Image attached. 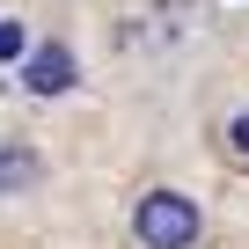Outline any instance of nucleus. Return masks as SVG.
<instances>
[{
  "instance_id": "obj_1",
  "label": "nucleus",
  "mask_w": 249,
  "mask_h": 249,
  "mask_svg": "<svg viewBox=\"0 0 249 249\" xmlns=\"http://www.w3.org/2000/svg\"><path fill=\"white\" fill-rule=\"evenodd\" d=\"M132 227H140V242H147V249H183V242L198 234V205H191V198H176V191H147Z\"/></svg>"
},
{
  "instance_id": "obj_2",
  "label": "nucleus",
  "mask_w": 249,
  "mask_h": 249,
  "mask_svg": "<svg viewBox=\"0 0 249 249\" xmlns=\"http://www.w3.org/2000/svg\"><path fill=\"white\" fill-rule=\"evenodd\" d=\"M22 81H30V95H66L73 88V52L66 44H37L30 66H22Z\"/></svg>"
},
{
  "instance_id": "obj_3",
  "label": "nucleus",
  "mask_w": 249,
  "mask_h": 249,
  "mask_svg": "<svg viewBox=\"0 0 249 249\" xmlns=\"http://www.w3.org/2000/svg\"><path fill=\"white\" fill-rule=\"evenodd\" d=\"M0 59H22V22H0Z\"/></svg>"
},
{
  "instance_id": "obj_4",
  "label": "nucleus",
  "mask_w": 249,
  "mask_h": 249,
  "mask_svg": "<svg viewBox=\"0 0 249 249\" xmlns=\"http://www.w3.org/2000/svg\"><path fill=\"white\" fill-rule=\"evenodd\" d=\"M234 147H242V154H249V110H242V117H234Z\"/></svg>"
}]
</instances>
